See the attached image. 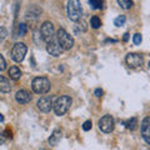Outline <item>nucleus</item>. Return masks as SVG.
Returning <instances> with one entry per match:
<instances>
[{
	"mask_svg": "<svg viewBox=\"0 0 150 150\" xmlns=\"http://www.w3.org/2000/svg\"><path fill=\"white\" fill-rule=\"evenodd\" d=\"M71 104H73L71 98L68 96V95H62V96H59L58 99L55 100L53 109H54V111H55L56 115H58V116H62V115H64L65 112H67V111L70 109Z\"/></svg>",
	"mask_w": 150,
	"mask_h": 150,
	"instance_id": "f257e3e1",
	"label": "nucleus"
},
{
	"mask_svg": "<svg viewBox=\"0 0 150 150\" xmlns=\"http://www.w3.org/2000/svg\"><path fill=\"white\" fill-rule=\"evenodd\" d=\"M67 11H68V18L71 21H79L81 19V14H83V9H81V4L79 0H69L68 5H67Z\"/></svg>",
	"mask_w": 150,
	"mask_h": 150,
	"instance_id": "f03ea898",
	"label": "nucleus"
},
{
	"mask_svg": "<svg viewBox=\"0 0 150 150\" xmlns=\"http://www.w3.org/2000/svg\"><path fill=\"white\" fill-rule=\"evenodd\" d=\"M50 81L45 76H36L31 83L33 91L36 94H46L50 90Z\"/></svg>",
	"mask_w": 150,
	"mask_h": 150,
	"instance_id": "7ed1b4c3",
	"label": "nucleus"
},
{
	"mask_svg": "<svg viewBox=\"0 0 150 150\" xmlns=\"http://www.w3.org/2000/svg\"><path fill=\"white\" fill-rule=\"evenodd\" d=\"M56 38H58L59 43L63 46L64 50H70L74 46V38L70 34H68L67 30L63 29V28H60V29L58 30V33H56Z\"/></svg>",
	"mask_w": 150,
	"mask_h": 150,
	"instance_id": "20e7f679",
	"label": "nucleus"
},
{
	"mask_svg": "<svg viewBox=\"0 0 150 150\" xmlns=\"http://www.w3.org/2000/svg\"><path fill=\"white\" fill-rule=\"evenodd\" d=\"M28 48L24 43H16L11 49V59L16 63H21L26 55Z\"/></svg>",
	"mask_w": 150,
	"mask_h": 150,
	"instance_id": "39448f33",
	"label": "nucleus"
},
{
	"mask_svg": "<svg viewBox=\"0 0 150 150\" xmlns=\"http://www.w3.org/2000/svg\"><path fill=\"white\" fill-rule=\"evenodd\" d=\"M40 33H41V36H43V40L45 41L46 44L50 43V41L55 38V29H54V25L51 24L50 21H45V23H43V25L40 26Z\"/></svg>",
	"mask_w": 150,
	"mask_h": 150,
	"instance_id": "423d86ee",
	"label": "nucleus"
},
{
	"mask_svg": "<svg viewBox=\"0 0 150 150\" xmlns=\"http://www.w3.org/2000/svg\"><path fill=\"white\" fill-rule=\"evenodd\" d=\"M125 62H126V64H128L129 68L135 69V68H139V67L143 65L144 58H143V55H140L138 53H129L125 58Z\"/></svg>",
	"mask_w": 150,
	"mask_h": 150,
	"instance_id": "0eeeda50",
	"label": "nucleus"
},
{
	"mask_svg": "<svg viewBox=\"0 0 150 150\" xmlns=\"http://www.w3.org/2000/svg\"><path fill=\"white\" fill-rule=\"evenodd\" d=\"M114 119H112L111 115H104L103 118L99 120V129L103 131V133H111L114 130Z\"/></svg>",
	"mask_w": 150,
	"mask_h": 150,
	"instance_id": "6e6552de",
	"label": "nucleus"
},
{
	"mask_svg": "<svg viewBox=\"0 0 150 150\" xmlns=\"http://www.w3.org/2000/svg\"><path fill=\"white\" fill-rule=\"evenodd\" d=\"M46 50H48V53L53 56H60L63 54V46L60 45L58 38H54L53 40L50 41V43L46 44Z\"/></svg>",
	"mask_w": 150,
	"mask_h": 150,
	"instance_id": "1a4fd4ad",
	"label": "nucleus"
},
{
	"mask_svg": "<svg viewBox=\"0 0 150 150\" xmlns=\"http://www.w3.org/2000/svg\"><path fill=\"white\" fill-rule=\"evenodd\" d=\"M38 109L43 112H49L51 109L54 108V103H53V98L51 96H43L40 98L36 103Z\"/></svg>",
	"mask_w": 150,
	"mask_h": 150,
	"instance_id": "9d476101",
	"label": "nucleus"
},
{
	"mask_svg": "<svg viewBox=\"0 0 150 150\" xmlns=\"http://www.w3.org/2000/svg\"><path fill=\"white\" fill-rule=\"evenodd\" d=\"M142 137L145 143L150 145V116H146L142 121Z\"/></svg>",
	"mask_w": 150,
	"mask_h": 150,
	"instance_id": "9b49d317",
	"label": "nucleus"
},
{
	"mask_svg": "<svg viewBox=\"0 0 150 150\" xmlns=\"http://www.w3.org/2000/svg\"><path fill=\"white\" fill-rule=\"evenodd\" d=\"M15 100L19 103V104H28V103H30V100H31V95H30V93L28 90L21 89V90L16 91Z\"/></svg>",
	"mask_w": 150,
	"mask_h": 150,
	"instance_id": "f8f14e48",
	"label": "nucleus"
},
{
	"mask_svg": "<svg viewBox=\"0 0 150 150\" xmlns=\"http://www.w3.org/2000/svg\"><path fill=\"white\" fill-rule=\"evenodd\" d=\"M62 130H59V129H55L53 131V134L50 135V138H49V144L51 145V146H56L58 145V143L62 140Z\"/></svg>",
	"mask_w": 150,
	"mask_h": 150,
	"instance_id": "ddd939ff",
	"label": "nucleus"
},
{
	"mask_svg": "<svg viewBox=\"0 0 150 150\" xmlns=\"http://www.w3.org/2000/svg\"><path fill=\"white\" fill-rule=\"evenodd\" d=\"M11 90V85L9 79H6L5 76L0 75V91L1 93H10Z\"/></svg>",
	"mask_w": 150,
	"mask_h": 150,
	"instance_id": "4468645a",
	"label": "nucleus"
},
{
	"mask_svg": "<svg viewBox=\"0 0 150 150\" xmlns=\"http://www.w3.org/2000/svg\"><path fill=\"white\" fill-rule=\"evenodd\" d=\"M9 76H10V79H13V80H19V79L21 78L20 69L18 67H11L9 69Z\"/></svg>",
	"mask_w": 150,
	"mask_h": 150,
	"instance_id": "2eb2a0df",
	"label": "nucleus"
},
{
	"mask_svg": "<svg viewBox=\"0 0 150 150\" xmlns=\"http://www.w3.org/2000/svg\"><path fill=\"white\" fill-rule=\"evenodd\" d=\"M124 125H125V128L126 129H129V130H135L138 128V119L137 118H130L128 119L126 121H124Z\"/></svg>",
	"mask_w": 150,
	"mask_h": 150,
	"instance_id": "dca6fc26",
	"label": "nucleus"
},
{
	"mask_svg": "<svg viewBox=\"0 0 150 150\" xmlns=\"http://www.w3.org/2000/svg\"><path fill=\"white\" fill-rule=\"evenodd\" d=\"M118 4L120 8L125 9V10H128L133 6V0H118Z\"/></svg>",
	"mask_w": 150,
	"mask_h": 150,
	"instance_id": "f3484780",
	"label": "nucleus"
},
{
	"mask_svg": "<svg viewBox=\"0 0 150 150\" xmlns=\"http://www.w3.org/2000/svg\"><path fill=\"white\" fill-rule=\"evenodd\" d=\"M90 25H91L93 29H99L101 26V20L98 16H93L90 19Z\"/></svg>",
	"mask_w": 150,
	"mask_h": 150,
	"instance_id": "a211bd4d",
	"label": "nucleus"
},
{
	"mask_svg": "<svg viewBox=\"0 0 150 150\" xmlns=\"http://www.w3.org/2000/svg\"><path fill=\"white\" fill-rule=\"evenodd\" d=\"M89 4L95 10H99V9L103 8V0H89Z\"/></svg>",
	"mask_w": 150,
	"mask_h": 150,
	"instance_id": "6ab92c4d",
	"label": "nucleus"
},
{
	"mask_svg": "<svg viewBox=\"0 0 150 150\" xmlns=\"http://www.w3.org/2000/svg\"><path fill=\"white\" fill-rule=\"evenodd\" d=\"M125 21H126L125 15H120L114 20V24H115V26H123L125 24Z\"/></svg>",
	"mask_w": 150,
	"mask_h": 150,
	"instance_id": "aec40b11",
	"label": "nucleus"
},
{
	"mask_svg": "<svg viewBox=\"0 0 150 150\" xmlns=\"http://www.w3.org/2000/svg\"><path fill=\"white\" fill-rule=\"evenodd\" d=\"M80 29V31H85L86 30V23L83 21V20H79L76 21V24H75V30H79Z\"/></svg>",
	"mask_w": 150,
	"mask_h": 150,
	"instance_id": "412c9836",
	"label": "nucleus"
},
{
	"mask_svg": "<svg viewBox=\"0 0 150 150\" xmlns=\"http://www.w3.org/2000/svg\"><path fill=\"white\" fill-rule=\"evenodd\" d=\"M26 31H28V26L25 24H19L18 26V35H20V36H24L26 34Z\"/></svg>",
	"mask_w": 150,
	"mask_h": 150,
	"instance_id": "4be33fe9",
	"label": "nucleus"
},
{
	"mask_svg": "<svg viewBox=\"0 0 150 150\" xmlns=\"http://www.w3.org/2000/svg\"><path fill=\"white\" fill-rule=\"evenodd\" d=\"M8 36V30L4 26H0V43H3Z\"/></svg>",
	"mask_w": 150,
	"mask_h": 150,
	"instance_id": "5701e85b",
	"label": "nucleus"
},
{
	"mask_svg": "<svg viewBox=\"0 0 150 150\" xmlns=\"http://www.w3.org/2000/svg\"><path fill=\"white\" fill-rule=\"evenodd\" d=\"M133 41H134V44H135V45H140V44H142V41H143V36H142V34H135L134 38H133Z\"/></svg>",
	"mask_w": 150,
	"mask_h": 150,
	"instance_id": "b1692460",
	"label": "nucleus"
},
{
	"mask_svg": "<svg viewBox=\"0 0 150 150\" xmlns=\"http://www.w3.org/2000/svg\"><path fill=\"white\" fill-rule=\"evenodd\" d=\"M6 69V62L5 59H4L3 55H0V71H3V70Z\"/></svg>",
	"mask_w": 150,
	"mask_h": 150,
	"instance_id": "393cba45",
	"label": "nucleus"
},
{
	"mask_svg": "<svg viewBox=\"0 0 150 150\" xmlns=\"http://www.w3.org/2000/svg\"><path fill=\"white\" fill-rule=\"evenodd\" d=\"M91 125H93V124H91V121H90V120H86L85 123L83 124V129L85 130V131H88V130H90V129H91Z\"/></svg>",
	"mask_w": 150,
	"mask_h": 150,
	"instance_id": "a878e982",
	"label": "nucleus"
},
{
	"mask_svg": "<svg viewBox=\"0 0 150 150\" xmlns=\"http://www.w3.org/2000/svg\"><path fill=\"white\" fill-rule=\"evenodd\" d=\"M5 142H6V137H5V134H4L3 131H0V145H3Z\"/></svg>",
	"mask_w": 150,
	"mask_h": 150,
	"instance_id": "bb28decb",
	"label": "nucleus"
},
{
	"mask_svg": "<svg viewBox=\"0 0 150 150\" xmlns=\"http://www.w3.org/2000/svg\"><path fill=\"white\" fill-rule=\"evenodd\" d=\"M95 96H98V98L103 96V90L101 89H95Z\"/></svg>",
	"mask_w": 150,
	"mask_h": 150,
	"instance_id": "cd10ccee",
	"label": "nucleus"
},
{
	"mask_svg": "<svg viewBox=\"0 0 150 150\" xmlns=\"http://www.w3.org/2000/svg\"><path fill=\"white\" fill-rule=\"evenodd\" d=\"M129 40V34L126 33V34H124V41H128Z\"/></svg>",
	"mask_w": 150,
	"mask_h": 150,
	"instance_id": "c85d7f7f",
	"label": "nucleus"
},
{
	"mask_svg": "<svg viewBox=\"0 0 150 150\" xmlns=\"http://www.w3.org/2000/svg\"><path fill=\"white\" fill-rule=\"evenodd\" d=\"M1 121H4V116H3L1 114H0V123H1Z\"/></svg>",
	"mask_w": 150,
	"mask_h": 150,
	"instance_id": "c756f323",
	"label": "nucleus"
},
{
	"mask_svg": "<svg viewBox=\"0 0 150 150\" xmlns=\"http://www.w3.org/2000/svg\"><path fill=\"white\" fill-rule=\"evenodd\" d=\"M149 68H150V62H149Z\"/></svg>",
	"mask_w": 150,
	"mask_h": 150,
	"instance_id": "7c9ffc66",
	"label": "nucleus"
}]
</instances>
